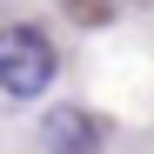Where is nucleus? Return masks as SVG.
I'll use <instances>...</instances> for the list:
<instances>
[{"label": "nucleus", "mask_w": 154, "mask_h": 154, "mask_svg": "<svg viewBox=\"0 0 154 154\" xmlns=\"http://www.w3.org/2000/svg\"><path fill=\"white\" fill-rule=\"evenodd\" d=\"M47 141H54V154H94L100 127H94L81 107H60V114H47Z\"/></svg>", "instance_id": "nucleus-2"}, {"label": "nucleus", "mask_w": 154, "mask_h": 154, "mask_svg": "<svg viewBox=\"0 0 154 154\" xmlns=\"http://www.w3.org/2000/svg\"><path fill=\"white\" fill-rule=\"evenodd\" d=\"M54 40H47L40 27H0V87H7L14 100H34L47 94V81H54Z\"/></svg>", "instance_id": "nucleus-1"}]
</instances>
